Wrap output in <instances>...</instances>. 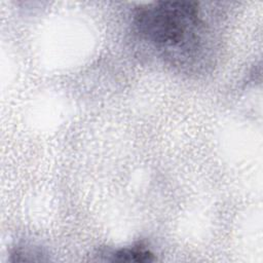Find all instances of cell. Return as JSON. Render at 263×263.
Masks as SVG:
<instances>
[{"instance_id":"obj_1","label":"cell","mask_w":263,"mask_h":263,"mask_svg":"<svg viewBox=\"0 0 263 263\" xmlns=\"http://www.w3.org/2000/svg\"><path fill=\"white\" fill-rule=\"evenodd\" d=\"M137 33L163 59L178 67H197L205 58L206 24L198 3L158 1L134 14Z\"/></svg>"},{"instance_id":"obj_2","label":"cell","mask_w":263,"mask_h":263,"mask_svg":"<svg viewBox=\"0 0 263 263\" xmlns=\"http://www.w3.org/2000/svg\"><path fill=\"white\" fill-rule=\"evenodd\" d=\"M114 260L127 262H150L153 261V254L141 246L121 249L113 254Z\"/></svg>"}]
</instances>
